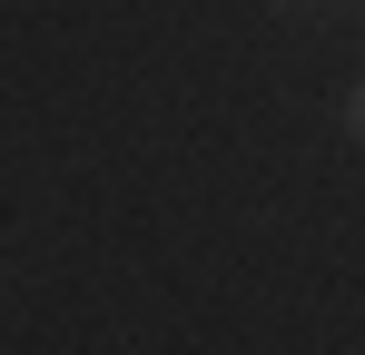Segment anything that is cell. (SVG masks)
<instances>
[{"instance_id":"obj_1","label":"cell","mask_w":365,"mask_h":355,"mask_svg":"<svg viewBox=\"0 0 365 355\" xmlns=\"http://www.w3.org/2000/svg\"><path fill=\"white\" fill-rule=\"evenodd\" d=\"M346 128H356V138H365V89H356V109H346Z\"/></svg>"}]
</instances>
